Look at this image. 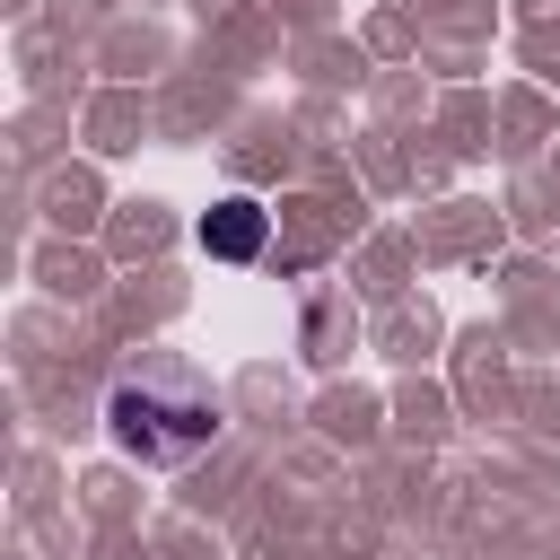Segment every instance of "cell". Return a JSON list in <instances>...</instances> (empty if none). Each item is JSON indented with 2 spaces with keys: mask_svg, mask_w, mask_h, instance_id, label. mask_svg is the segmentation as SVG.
<instances>
[{
  "mask_svg": "<svg viewBox=\"0 0 560 560\" xmlns=\"http://www.w3.org/2000/svg\"><path fill=\"white\" fill-rule=\"evenodd\" d=\"M105 429H114V446L140 455V464H184V455H201V446L219 438V394H210L184 359H140V368L114 376Z\"/></svg>",
  "mask_w": 560,
  "mask_h": 560,
  "instance_id": "obj_1",
  "label": "cell"
},
{
  "mask_svg": "<svg viewBox=\"0 0 560 560\" xmlns=\"http://www.w3.org/2000/svg\"><path fill=\"white\" fill-rule=\"evenodd\" d=\"M201 245L228 254V262H254V254H262V210H254V201H219V210L201 219Z\"/></svg>",
  "mask_w": 560,
  "mask_h": 560,
  "instance_id": "obj_2",
  "label": "cell"
}]
</instances>
